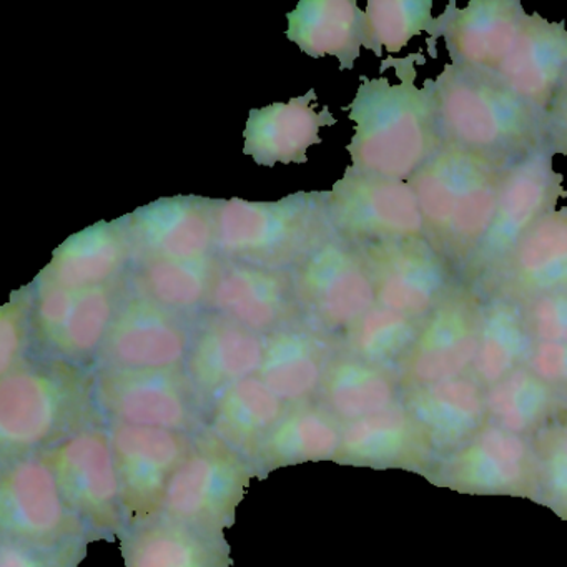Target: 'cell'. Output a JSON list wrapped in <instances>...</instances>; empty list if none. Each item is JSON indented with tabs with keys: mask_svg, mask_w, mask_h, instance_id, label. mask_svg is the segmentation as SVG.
I'll list each match as a JSON object with an SVG mask.
<instances>
[{
	"mask_svg": "<svg viewBox=\"0 0 567 567\" xmlns=\"http://www.w3.org/2000/svg\"><path fill=\"white\" fill-rule=\"evenodd\" d=\"M504 174L506 171L444 145L408 182L423 214L426 240L456 277L489 230Z\"/></svg>",
	"mask_w": 567,
	"mask_h": 567,
	"instance_id": "cell-3",
	"label": "cell"
},
{
	"mask_svg": "<svg viewBox=\"0 0 567 567\" xmlns=\"http://www.w3.org/2000/svg\"><path fill=\"white\" fill-rule=\"evenodd\" d=\"M92 393L95 408L111 423L190 436L207 431L210 408L181 370H101Z\"/></svg>",
	"mask_w": 567,
	"mask_h": 567,
	"instance_id": "cell-9",
	"label": "cell"
},
{
	"mask_svg": "<svg viewBox=\"0 0 567 567\" xmlns=\"http://www.w3.org/2000/svg\"><path fill=\"white\" fill-rule=\"evenodd\" d=\"M254 463L210 431L197 434L162 501V513L207 529L234 527L251 480Z\"/></svg>",
	"mask_w": 567,
	"mask_h": 567,
	"instance_id": "cell-8",
	"label": "cell"
},
{
	"mask_svg": "<svg viewBox=\"0 0 567 567\" xmlns=\"http://www.w3.org/2000/svg\"><path fill=\"white\" fill-rule=\"evenodd\" d=\"M560 291H567V207L540 218L527 231L480 297L523 305Z\"/></svg>",
	"mask_w": 567,
	"mask_h": 567,
	"instance_id": "cell-21",
	"label": "cell"
},
{
	"mask_svg": "<svg viewBox=\"0 0 567 567\" xmlns=\"http://www.w3.org/2000/svg\"><path fill=\"white\" fill-rule=\"evenodd\" d=\"M330 348L308 331L281 328L265 340V357L258 378L288 406L310 403L320 393Z\"/></svg>",
	"mask_w": 567,
	"mask_h": 567,
	"instance_id": "cell-31",
	"label": "cell"
},
{
	"mask_svg": "<svg viewBox=\"0 0 567 567\" xmlns=\"http://www.w3.org/2000/svg\"><path fill=\"white\" fill-rule=\"evenodd\" d=\"M540 125H543L544 142L550 152L554 155L567 157V79L554 95L549 107L544 111Z\"/></svg>",
	"mask_w": 567,
	"mask_h": 567,
	"instance_id": "cell-44",
	"label": "cell"
},
{
	"mask_svg": "<svg viewBox=\"0 0 567 567\" xmlns=\"http://www.w3.org/2000/svg\"><path fill=\"white\" fill-rule=\"evenodd\" d=\"M287 410L288 404L257 374L225 388L215 398L207 430L250 460Z\"/></svg>",
	"mask_w": 567,
	"mask_h": 567,
	"instance_id": "cell-32",
	"label": "cell"
},
{
	"mask_svg": "<svg viewBox=\"0 0 567 567\" xmlns=\"http://www.w3.org/2000/svg\"><path fill=\"white\" fill-rule=\"evenodd\" d=\"M553 157L543 141L523 161L507 168L489 230L461 270L460 284L483 293L527 231L540 218L556 212L557 202L567 197L563 187L566 177L556 172Z\"/></svg>",
	"mask_w": 567,
	"mask_h": 567,
	"instance_id": "cell-6",
	"label": "cell"
},
{
	"mask_svg": "<svg viewBox=\"0 0 567 567\" xmlns=\"http://www.w3.org/2000/svg\"><path fill=\"white\" fill-rule=\"evenodd\" d=\"M423 55L386 59L381 72L396 71L400 84L386 78H361L348 117L354 134L347 151L360 174L410 182L444 147L430 82L416 85V62Z\"/></svg>",
	"mask_w": 567,
	"mask_h": 567,
	"instance_id": "cell-1",
	"label": "cell"
},
{
	"mask_svg": "<svg viewBox=\"0 0 567 567\" xmlns=\"http://www.w3.org/2000/svg\"><path fill=\"white\" fill-rule=\"evenodd\" d=\"M400 378L390 368L368 363L351 353L338 354L328 364L318 403L347 424L390 410L400 403Z\"/></svg>",
	"mask_w": 567,
	"mask_h": 567,
	"instance_id": "cell-33",
	"label": "cell"
},
{
	"mask_svg": "<svg viewBox=\"0 0 567 567\" xmlns=\"http://www.w3.org/2000/svg\"><path fill=\"white\" fill-rule=\"evenodd\" d=\"M427 82L447 147L507 171L544 141L540 115L493 72L450 62Z\"/></svg>",
	"mask_w": 567,
	"mask_h": 567,
	"instance_id": "cell-2",
	"label": "cell"
},
{
	"mask_svg": "<svg viewBox=\"0 0 567 567\" xmlns=\"http://www.w3.org/2000/svg\"><path fill=\"white\" fill-rule=\"evenodd\" d=\"M190 350L187 330L174 313L137 297L115 313L99 358L102 370H178Z\"/></svg>",
	"mask_w": 567,
	"mask_h": 567,
	"instance_id": "cell-17",
	"label": "cell"
},
{
	"mask_svg": "<svg viewBox=\"0 0 567 567\" xmlns=\"http://www.w3.org/2000/svg\"><path fill=\"white\" fill-rule=\"evenodd\" d=\"M35 315L45 343L71 361H82L101 351L115 317L111 291L104 285H42Z\"/></svg>",
	"mask_w": 567,
	"mask_h": 567,
	"instance_id": "cell-22",
	"label": "cell"
},
{
	"mask_svg": "<svg viewBox=\"0 0 567 567\" xmlns=\"http://www.w3.org/2000/svg\"><path fill=\"white\" fill-rule=\"evenodd\" d=\"M210 257L195 260H144L141 284L145 297L167 310H192L210 297L215 271Z\"/></svg>",
	"mask_w": 567,
	"mask_h": 567,
	"instance_id": "cell-38",
	"label": "cell"
},
{
	"mask_svg": "<svg viewBox=\"0 0 567 567\" xmlns=\"http://www.w3.org/2000/svg\"><path fill=\"white\" fill-rule=\"evenodd\" d=\"M89 537L61 544H32L0 537V567H79L87 557Z\"/></svg>",
	"mask_w": 567,
	"mask_h": 567,
	"instance_id": "cell-41",
	"label": "cell"
},
{
	"mask_svg": "<svg viewBox=\"0 0 567 567\" xmlns=\"http://www.w3.org/2000/svg\"><path fill=\"white\" fill-rule=\"evenodd\" d=\"M287 38L310 58H337L354 69L364 41V11L354 0H301L288 12Z\"/></svg>",
	"mask_w": 567,
	"mask_h": 567,
	"instance_id": "cell-30",
	"label": "cell"
},
{
	"mask_svg": "<svg viewBox=\"0 0 567 567\" xmlns=\"http://www.w3.org/2000/svg\"><path fill=\"white\" fill-rule=\"evenodd\" d=\"M214 218L221 257L275 271L307 260L334 234L327 192H300L278 202L214 200Z\"/></svg>",
	"mask_w": 567,
	"mask_h": 567,
	"instance_id": "cell-4",
	"label": "cell"
},
{
	"mask_svg": "<svg viewBox=\"0 0 567 567\" xmlns=\"http://www.w3.org/2000/svg\"><path fill=\"white\" fill-rule=\"evenodd\" d=\"M42 454L92 540L118 539L127 514L109 427L89 424Z\"/></svg>",
	"mask_w": 567,
	"mask_h": 567,
	"instance_id": "cell-7",
	"label": "cell"
},
{
	"mask_svg": "<svg viewBox=\"0 0 567 567\" xmlns=\"http://www.w3.org/2000/svg\"><path fill=\"white\" fill-rule=\"evenodd\" d=\"M533 444L539 461L540 493L567 519V416L547 424Z\"/></svg>",
	"mask_w": 567,
	"mask_h": 567,
	"instance_id": "cell-40",
	"label": "cell"
},
{
	"mask_svg": "<svg viewBox=\"0 0 567 567\" xmlns=\"http://www.w3.org/2000/svg\"><path fill=\"white\" fill-rule=\"evenodd\" d=\"M526 16L517 0H473L463 9L450 2L427 41L443 39L451 64L496 74L516 44Z\"/></svg>",
	"mask_w": 567,
	"mask_h": 567,
	"instance_id": "cell-18",
	"label": "cell"
},
{
	"mask_svg": "<svg viewBox=\"0 0 567 567\" xmlns=\"http://www.w3.org/2000/svg\"><path fill=\"white\" fill-rule=\"evenodd\" d=\"M118 540L125 567H234L225 533L162 511L128 520Z\"/></svg>",
	"mask_w": 567,
	"mask_h": 567,
	"instance_id": "cell-19",
	"label": "cell"
},
{
	"mask_svg": "<svg viewBox=\"0 0 567 567\" xmlns=\"http://www.w3.org/2000/svg\"><path fill=\"white\" fill-rule=\"evenodd\" d=\"M125 227L144 260H195L215 248L214 200L198 197L161 198L138 208Z\"/></svg>",
	"mask_w": 567,
	"mask_h": 567,
	"instance_id": "cell-20",
	"label": "cell"
},
{
	"mask_svg": "<svg viewBox=\"0 0 567 567\" xmlns=\"http://www.w3.org/2000/svg\"><path fill=\"white\" fill-rule=\"evenodd\" d=\"M520 307L534 341L567 343V291L544 295Z\"/></svg>",
	"mask_w": 567,
	"mask_h": 567,
	"instance_id": "cell-42",
	"label": "cell"
},
{
	"mask_svg": "<svg viewBox=\"0 0 567 567\" xmlns=\"http://www.w3.org/2000/svg\"><path fill=\"white\" fill-rule=\"evenodd\" d=\"M499 81L543 117L567 79V29L527 14L516 44L496 71Z\"/></svg>",
	"mask_w": 567,
	"mask_h": 567,
	"instance_id": "cell-23",
	"label": "cell"
},
{
	"mask_svg": "<svg viewBox=\"0 0 567 567\" xmlns=\"http://www.w3.org/2000/svg\"><path fill=\"white\" fill-rule=\"evenodd\" d=\"M264 357L260 334L228 318H215L204 324L192 344L187 374L210 408L225 388L257 377Z\"/></svg>",
	"mask_w": 567,
	"mask_h": 567,
	"instance_id": "cell-26",
	"label": "cell"
},
{
	"mask_svg": "<svg viewBox=\"0 0 567 567\" xmlns=\"http://www.w3.org/2000/svg\"><path fill=\"white\" fill-rule=\"evenodd\" d=\"M109 433L127 523L157 513L172 476L190 453L195 436L121 423H111Z\"/></svg>",
	"mask_w": 567,
	"mask_h": 567,
	"instance_id": "cell-16",
	"label": "cell"
},
{
	"mask_svg": "<svg viewBox=\"0 0 567 567\" xmlns=\"http://www.w3.org/2000/svg\"><path fill=\"white\" fill-rule=\"evenodd\" d=\"M433 444L404 404L343 424L337 463L353 466H424L433 456Z\"/></svg>",
	"mask_w": 567,
	"mask_h": 567,
	"instance_id": "cell-27",
	"label": "cell"
},
{
	"mask_svg": "<svg viewBox=\"0 0 567 567\" xmlns=\"http://www.w3.org/2000/svg\"><path fill=\"white\" fill-rule=\"evenodd\" d=\"M315 89L287 104L254 109L245 127L244 154L255 164L274 167L277 164H307L308 148L321 144L320 128L337 124L330 109L317 112Z\"/></svg>",
	"mask_w": 567,
	"mask_h": 567,
	"instance_id": "cell-25",
	"label": "cell"
},
{
	"mask_svg": "<svg viewBox=\"0 0 567 567\" xmlns=\"http://www.w3.org/2000/svg\"><path fill=\"white\" fill-rule=\"evenodd\" d=\"M559 396L529 368L523 367L486 388V408L491 423L527 437L549 424L559 406Z\"/></svg>",
	"mask_w": 567,
	"mask_h": 567,
	"instance_id": "cell-36",
	"label": "cell"
},
{
	"mask_svg": "<svg viewBox=\"0 0 567 567\" xmlns=\"http://www.w3.org/2000/svg\"><path fill=\"white\" fill-rule=\"evenodd\" d=\"M114 224L92 225L54 251L51 264L42 271V285L65 288L101 287L122 267L128 254L127 230Z\"/></svg>",
	"mask_w": 567,
	"mask_h": 567,
	"instance_id": "cell-34",
	"label": "cell"
},
{
	"mask_svg": "<svg viewBox=\"0 0 567 567\" xmlns=\"http://www.w3.org/2000/svg\"><path fill=\"white\" fill-rule=\"evenodd\" d=\"M343 440V423L320 403L288 406L280 423L250 457L258 476L280 467L334 461Z\"/></svg>",
	"mask_w": 567,
	"mask_h": 567,
	"instance_id": "cell-29",
	"label": "cell"
},
{
	"mask_svg": "<svg viewBox=\"0 0 567 567\" xmlns=\"http://www.w3.org/2000/svg\"><path fill=\"white\" fill-rule=\"evenodd\" d=\"M421 324L423 321L377 305L347 331L348 353L378 367L398 368L413 348Z\"/></svg>",
	"mask_w": 567,
	"mask_h": 567,
	"instance_id": "cell-37",
	"label": "cell"
},
{
	"mask_svg": "<svg viewBox=\"0 0 567 567\" xmlns=\"http://www.w3.org/2000/svg\"><path fill=\"white\" fill-rule=\"evenodd\" d=\"M0 537L32 544H61L89 536L62 496L44 454L19 457L0 471Z\"/></svg>",
	"mask_w": 567,
	"mask_h": 567,
	"instance_id": "cell-11",
	"label": "cell"
},
{
	"mask_svg": "<svg viewBox=\"0 0 567 567\" xmlns=\"http://www.w3.org/2000/svg\"><path fill=\"white\" fill-rule=\"evenodd\" d=\"M533 347L519 303L501 297L483 298L480 344L470 374L484 390L526 367Z\"/></svg>",
	"mask_w": 567,
	"mask_h": 567,
	"instance_id": "cell-35",
	"label": "cell"
},
{
	"mask_svg": "<svg viewBox=\"0 0 567 567\" xmlns=\"http://www.w3.org/2000/svg\"><path fill=\"white\" fill-rule=\"evenodd\" d=\"M440 476L443 484L463 493L520 497L540 494L534 444L491 421L450 454L440 467Z\"/></svg>",
	"mask_w": 567,
	"mask_h": 567,
	"instance_id": "cell-14",
	"label": "cell"
},
{
	"mask_svg": "<svg viewBox=\"0 0 567 567\" xmlns=\"http://www.w3.org/2000/svg\"><path fill=\"white\" fill-rule=\"evenodd\" d=\"M481 307L483 298L460 284L423 321L413 348L396 368L403 391L471 373L480 344Z\"/></svg>",
	"mask_w": 567,
	"mask_h": 567,
	"instance_id": "cell-13",
	"label": "cell"
},
{
	"mask_svg": "<svg viewBox=\"0 0 567 567\" xmlns=\"http://www.w3.org/2000/svg\"><path fill=\"white\" fill-rule=\"evenodd\" d=\"M327 212L334 234L351 245L426 238L423 214L408 182L348 167L327 192Z\"/></svg>",
	"mask_w": 567,
	"mask_h": 567,
	"instance_id": "cell-10",
	"label": "cell"
},
{
	"mask_svg": "<svg viewBox=\"0 0 567 567\" xmlns=\"http://www.w3.org/2000/svg\"><path fill=\"white\" fill-rule=\"evenodd\" d=\"M436 18L431 0H370L364 11L363 48L381 58L400 54L414 38L433 34Z\"/></svg>",
	"mask_w": 567,
	"mask_h": 567,
	"instance_id": "cell-39",
	"label": "cell"
},
{
	"mask_svg": "<svg viewBox=\"0 0 567 567\" xmlns=\"http://www.w3.org/2000/svg\"><path fill=\"white\" fill-rule=\"evenodd\" d=\"M24 330H22L21 313L18 305H8L0 317V374L9 373L19 367Z\"/></svg>",
	"mask_w": 567,
	"mask_h": 567,
	"instance_id": "cell-45",
	"label": "cell"
},
{
	"mask_svg": "<svg viewBox=\"0 0 567 567\" xmlns=\"http://www.w3.org/2000/svg\"><path fill=\"white\" fill-rule=\"evenodd\" d=\"M94 408L92 384L69 371L12 368L0 380V464L45 453L94 424Z\"/></svg>",
	"mask_w": 567,
	"mask_h": 567,
	"instance_id": "cell-5",
	"label": "cell"
},
{
	"mask_svg": "<svg viewBox=\"0 0 567 567\" xmlns=\"http://www.w3.org/2000/svg\"><path fill=\"white\" fill-rule=\"evenodd\" d=\"M401 403L434 450H460L487 423L486 390L471 374L403 391Z\"/></svg>",
	"mask_w": 567,
	"mask_h": 567,
	"instance_id": "cell-24",
	"label": "cell"
},
{
	"mask_svg": "<svg viewBox=\"0 0 567 567\" xmlns=\"http://www.w3.org/2000/svg\"><path fill=\"white\" fill-rule=\"evenodd\" d=\"M526 367L557 393H567V343L534 341Z\"/></svg>",
	"mask_w": 567,
	"mask_h": 567,
	"instance_id": "cell-43",
	"label": "cell"
},
{
	"mask_svg": "<svg viewBox=\"0 0 567 567\" xmlns=\"http://www.w3.org/2000/svg\"><path fill=\"white\" fill-rule=\"evenodd\" d=\"M367 265L377 305L424 321L460 285L426 238L353 245Z\"/></svg>",
	"mask_w": 567,
	"mask_h": 567,
	"instance_id": "cell-12",
	"label": "cell"
},
{
	"mask_svg": "<svg viewBox=\"0 0 567 567\" xmlns=\"http://www.w3.org/2000/svg\"><path fill=\"white\" fill-rule=\"evenodd\" d=\"M210 301L228 320L255 333L277 331L291 317V290L280 271L230 264L218 268Z\"/></svg>",
	"mask_w": 567,
	"mask_h": 567,
	"instance_id": "cell-28",
	"label": "cell"
},
{
	"mask_svg": "<svg viewBox=\"0 0 567 567\" xmlns=\"http://www.w3.org/2000/svg\"><path fill=\"white\" fill-rule=\"evenodd\" d=\"M301 305L327 330H350L371 308L377 291L357 248L341 237L328 238L297 275Z\"/></svg>",
	"mask_w": 567,
	"mask_h": 567,
	"instance_id": "cell-15",
	"label": "cell"
}]
</instances>
